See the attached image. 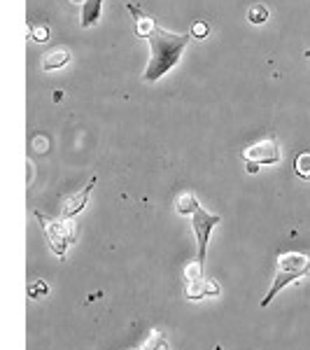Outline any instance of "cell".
I'll return each instance as SVG.
<instances>
[{"instance_id":"2e32d148","label":"cell","mask_w":310,"mask_h":350,"mask_svg":"<svg viewBox=\"0 0 310 350\" xmlns=\"http://www.w3.org/2000/svg\"><path fill=\"white\" fill-rule=\"evenodd\" d=\"M189 33H191V38H194V40H206L208 33H210V26H208L206 21H194Z\"/></svg>"},{"instance_id":"8992f818","label":"cell","mask_w":310,"mask_h":350,"mask_svg":"<svg viewBox=\"0 0 310 350\" xmlns=\"http://www.w3.org/2000/svg\"><path fill=\"white\" fill-rule=\"evenodd\" d=\"M219 222H222V217H219V215H212V213H208L203 206L196 208V213L191 215V229H194L196 245H199V252H196V257H199L201 262H206L208 241H210L212 229H215Z\"/></svg>"},{"instance_id":"ac0fdd59","label":"cell","mask_w":310,"mask_h":350,"mask_svg":"<svg viewBox=\"0 0 310 350\" xmlns=\"http://www.w3.org/2000/svg\"><path fill=\"white\" fill-rule=\"evenodd\" d=\"M303 56H308V59H310V49H306V54H303Z\"/></svg>"},{"instance_id":"9a60e30c","label":"cell","mask_w":310,"mask_h":350,"mask_svg":"<svg viewBox=\"0 0 310 350\" xmlns=\"http://www.w3.org/2000/svg\"><path fill=\"white\" fill-rule=\"evenodd\" d=\"M31 28V40L33 42H47L49 40V26L47 24H28Z\"/></svg>"},{"instance_id":"6da1fadb","label":"cell","mask_w":310,"mask_h":350,"mask_svg":"<svg viewBox=\"0 0 310 350\" xmlns=\"http://www.w3.org/2000/svg\"><path fill=\"white\" fill-rule=\"evenodd\" d=\"M191 40H194L191 33H173V31H166V28L156 26L147 36L152 56H150L147 68H145V72H143V80L156 82L159 77L166 75L168 70H173V68L178 66L184 47H187Z\"/></svg>"},{"instance_id":"30bf717a","label":"cell","mask_w":310,"mask_h":350,"mask_svg":"<svg viewBox=\"0 0 310 350\" xmlns=\"http://www.w3.org/2000/svg\"><path fill=\"white\" fill-rule=\"evenodd\" d=\"M100 10H103V0H87L82 5V28H91L98 24L100 19Z\"/></svg>"},{"instance_id":"4fadbf2b","label":"cell","mask_w":310,"mask_h":350,"mask_svg":"<svg viewBox=\"0 0 310 350\" xmlns=\"http://www.w3.org/2000/svg\"><path fill=\"white\" fill-rule=\"evenodd\" d=\"M140 350H171V346L166 343V338H163L161 332H152L150 338L145 341V346Z\"/></svg>"},{"instance_id":"e0dca14e","label":"cell","mask_w":310,"mask_h":350,"mask_svg":"<svg viewBox=\"0 0 310 350\" xmlns=\"http://www.w3.org/2000/svg\"><path fill=\"white\" fill-rule=\"evenodd\" d=\"M70 3H72V5H84L87 0H70Z\"/></svg>"},{"instance_id":"ba28073f","label":"cell","mask_w":310,"mask_h":350,"mask_svg":"<svg viewBox=\"0 0 310 350\" xmlns=\"http://www.w3.org/2000/svg\"><path fill=\"white\" fill-rule=\"evenodd\" d=\"M126 10L133 14V19H135V26H133L135 36L143 38V40H147L150 33L154 31L156 26H159V24H156V19H154L152 14H145L143 10H140V5H131V3H128V5H126Z\"/></svg>"},{"instance_id":"277c9868","label":"cell","mask_w":310,"mask_h":350,"mask_svg":"<svg viewBox=\"0 0 310 350\" xmlns=\"http://www.w3.org/2000/svg\"><path fill=\"white\" fill-rule=\"evenodd\" d=\"M203 264L199 257L187 262V269H184V297L196 301V299L203 297H217L219 295V285L215 280L206 278L203 273Z\"/></svg>"},{"instance_id":"3957f363","label":"cell","mask_w":310,"mask_h":350,"mask_svg":"<svg viewBox=\"0 0 310 350\" xmlns=\"http://www.w3.org/2000/svg\"><path fill=\"white\" fill-rule=\"evenodd\" d=\"M36 217H38V222L42 224L44 239H47L52 252L59 259H64L66 250L70 247V243H75V239H77V224L72 222V217H64V215L49 217V215L38 213V211H36Z\"/></svg>"},{"instance_id":"5bb4252c","label":"cell","mask_w":310,"mask_h":350,"mask_svg":"<svg viewBox=\"0 0 310 350\" xmlns=\"http://www.w3.org/2000/svg\"><path fill=\"white\" fill-rule=\"evenodd\" d=\"M247 19H250V24H266V19H268V10L264 8V5H252L250 8V12H247Z\"/></svg>"},{"instance_id":"5b68a950","label":"cell","mask_w":310,"mask_h":350,"mask_svg":"<svg viewBox=\"0 0 310 350\" xmlns=\"http://www.w3.org/2000/svg\"><path fill=\"white\" fill-rule=\"evenodd\" d=\"M280 145L273 135L264 140H257L252 143L250 148L243 150V161H245V168L247 173H257L262 166H270V163H278L280 161Z\"/></svg>"},{"instance_id":"8fae6325","label":"cell","mask_w":310,"mask_h":350,"mask_svg":"<svg viewBox=\"0 0 310 350\" xmlns=\"http://www.w3.org/2000/svg\"><path fill=\"white\" fill-rule=\"evenodd\" d=\"M199 206H201V203L196 201V194H194V191H189V189L182 191V194L178 196V201H175V208H178L180 215H194Z\"/></svg>"},{"instance_id":"7a4b0ae2","label":"cell","mask_w":310,"mask_h":350,"mask_svg":"<svg viewBox=\"0 0 310 350\" xmlns=\"http://www.w3.org/2000/svg\"><path fill=\"white\" fill-rule=\"evenodd\" d=\"M310 273V255L308 252H280L275 259V275L270 283L266 297L262 299V306H268L275 299L280 290H285L287 285L296 283V280L306 278Z\"/></svg>"},{"instance_id":"7c38bea8","label":"cell","mask_w":310,"mask_h":350,"mask_svg":"<svg viewBox=\"0 0 310 350\" xmlns=\"http://www.w3.org/2000/svg\"><path fill=\"white\" fill-rule=\"evenodd\" d=\"M294 173L298 175V178L310 180V152H301V154H296Z\"/></svg>"},{"instance_id":"52a82bcc","label":"cell","mask_w":310,"mask_h":350,"mask_svg":"<svg viewBox=\"0 0 310 350\" xmlns=\"http://www.w3.org/2000/svg\"><path fill=\"white\" fill-rule=\"evenodd\" d=\"M96 183H98V178H89V183L84 185L80 191H75V194H70L68 199L64 201V206H61V215L64 217H75L77 213H82V208L87 206L89 201V194H91V189L96 187Z\"/></svg>"},{"instance_id":"9c48e42d","label":"cell","mask_w":310,"mask_h":350,"mask_svg":"<svg viewBox=\"0 0 310 350\" xmlns=\"http://www.w3.org/2000/svg\"><path fill=\"white\" fill-rule=\"evenodd\" d=\"M70 59H72V54L68 47H54L42 56V70H47V72L59 70V68H64L66 64H70Z\"/></svg>"}]
</instances>
